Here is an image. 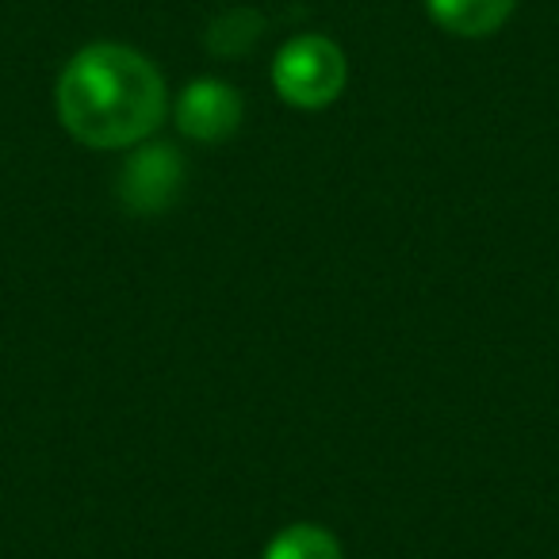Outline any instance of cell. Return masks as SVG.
Wrapping results in <instances>:
<instances>
[{"instance_id":"cell-7","label":"cell","mask_w":559,"mask_h":559,"mask_svg":"<svg viewBox=\"0 0 559 559\" xmlns=\"http://www.w3.org/2000/svg\"><path fill=\"white\" fill-rule=\"evenodd\" d=\"M264 559H345L342 544L322 525H292L264 548Z\"/></svg>"},{"instance_id":"cell-2","label":"cell","mask_w":559,"mask_h":559,"mask_svg":"<svg viewBox=\"0 0 559 559\" xmlns=\"http://www.w3.org/2000/svg\"><path fill=\"white\" fill-rule=\"evenodd\" d=\"M272 81L276 93L296 108H326L345 88V55L326 35H299L276 55Z\"/></svg>"},{"instance_id":"cell-3","label":"cell","mask_w":559,"mask_h":559,"mask_svg":"<svg viewBox=\"0 0 559 559\" xmlns=\"http://www.w3.org/2000/svg\"><path fill=\"white\" fill-rule=\"evenodd\" d=\"M185 180V162L173 146L157 142V146H142L131 154L119 169V200L139 215H154L165 211L180 192Z\"/></svg>"},{"instance_id":"cell-1","label":"cell","mask_w":559,"mask_h":559,"mask_svg":"<svg viewBox=\"0 0 559 559\" xmlns=\"http://www.w3.org/2000/svg\"><path fill=\"white\" fill-rule=\"evenodd\" d=\"M58 119L85 146H134L162 127L165 81L139 50L96 43L73 55L58 78Z\"/></svg>"},{"instance_id":"cell-6","label":"cell","mask_w":559,"mask_h":559,"mask_svg":"<svg viewBox=\"0 0 559 559\" xmlns=\"http://www.w3.org/2000/svg\"><path fill=\"white\" fill-rule=\"evenodd\" d=\"M264 20L253 9H230L211 24L207 32V50L218 58H238L246 50H253V43L261 39Z\"/></svg>"},{"instance_id":"cell-4","label":"cell","mask_w":559,"mask_h":559,"mask_svg":"<svg viewBox=\"0 0 559 559\" xmlns=\"http://www.w3.org/2000/svg\"><path fill=\"white\" fill-rule=\"evenodd\" d=\"M177 123L195 142H223L241 123V96L223 81H195L180 93Z\"/></svg>"},{"instance_id":"cell-5","label":"cell","mask_w":559,"mask_h":559,"mask_svg":"<svg viewBox=\"0 0 559 559\" xmlns=\"http://www.w3.org/2000/svg\"><path fill=\"white\" fill-rule=\"evenodd\" d=\"M426 4L429 16L444 32L464 35V39H483V35H495L510 20L518 0H426Z\"/></svg>"}]
</instances>
